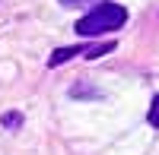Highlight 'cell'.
<instances>
[{
	"label": "cell",
	"mask_w": 159,
	"mask_h": 155,
	"mask_svg": "<svg viewBox=\"0 0 159 155\" xmlns=\"http://www.w3.org/2000/svg\"><path fill=\"white\" fill-rule=\"evenodd\" d=\"M127 22V10L121 3H96L86 16H80L73 32L80 38H99V35H111Z\"/></svg>",
	"instance_id": "obj_1"
},
{
	"label": "cell",
	"mask_w": 159,
	"mask_h": 155,
	"mask_svg": "<svg viewBox=\"0 0 159 155\" xmlns=\"http://www.w3.org/2000/svg\"><path fill=\"white\" fill-rule=\"evenodd\" d=\"M147 120L156 127V130H159V95L153 98V105H150V114H147Z\"/></svg>",
	"instance_id": "obj_5"
},
{
	"label": "cell",
	"mask_w": 159,
	"mask_h": 155,
	"mask_svg": "<svg viewBox=\"0 0 159 155\" xmlns=\"http://www.w3.org/2000/svg\"><path fill=\"white\" fill-rule=\"evenodd\" d=\"M76 54H83V48H76V44H73V48H57L54 54L48 57V67H61V63H67V60L76 57Z\"/></svg>",
	"instance_id": "obj_2"
},
{
	"label": "cell",
	"mask_w": 159,
	"mask_h": 155,
	"mask_svg": "<svg viewBox=\"0 0 159 155\" xmlns=\"http://www.w3.org/2000/svg\"><path fill=\"white\" fill-rule=\"evenodd\" d=\"M61 6H89V3H99V0H57Z\"/></svg>",
	"instance_id": "obj_6"
},
{
	"label": "cell",
	"mask_w": 159,
	"mask_h": 155,
	"mask_svg": "<svg viewBox=\"0 0 159 155\" xmlns=\"http://www.w3.org/2000/svg\"><path fill=\"white\" fill-rule=\"evenodd\" d=\"M22 114L19 111H7V114H0V127H3V130H19L22 127Z\"/></svg>",
	"instance_id": "obj_4"
},
{
	"label": "cell",
	"mask_w": 159,
	"mask_h": 155,
	"mask_svg": "<svg viewBox=\"0 0 159 155\" xmlns=\"http://www.w3.org/2000/svg\"><path fill=\"white\" fill-rule=\"evenodd\" d=\"M111 51H115V41L86 44V48H83V57H86V60H99V57H105V54H111Z\"/></svg>",
	"instance_id": "obj_3"
}]
</instances>
